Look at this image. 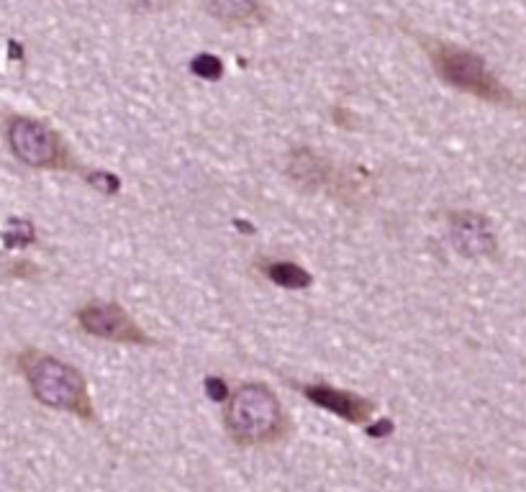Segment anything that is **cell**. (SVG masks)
<instances>
[{
  "label": "cell",
  "instance_id": "obj_1",
  "mask_svg": "<svg viewBox=\"0 0 526 492\" xmlns=\"http://www.w3.org/2000/svg\"><path fill=\"white\" fill-rule=\"evenodd\" d=\"M18 367L24 372L31 393L39 403L93 421L95 413L93 403H90L88 382L80 375V369L57 357L36 352V349H26L18 354Z\"/></svg>",
  "mask_w": 526,
  "mask_h": 492
},
{
  "label": "cell",
  "instance_id": "obj_2",
  "mask_svg": "<svg viewBox=\"0 0 526 492\" xmlns=\"http://www.w3.org/2000/svg\"><path fill=\"white\" fill-rule=\"evenodd\" d=\"M226 428L231 439L244 446H260L280 441L288 428L278 395L262 382H247L234 390L226 403Z\"/></svg>",
  "mask_w": 526,
  "mask_h": 492
},
{
  "label": "cell",
  "instance_id": "obj_3",
  "mask_svg": "<svg viewBox=\"0 0 526 492\" xmlns=\"http://www.w3.org/2000/svg\"><path fill=\"white\" fill-rule=\"evenodd\" d=\"M426 41H429L426 49H429L434 70L450 88L475 95V98L485 100V103H496V106H519L514 93L493 75L488 62L480 54H475L473 49L457 47V44L439 39Z\"/></svg>",
  "mask_w": 526,
  "mask_h": 492
},
{
  "label": "cell",
  "instance_id": "obj_4",
  "mask_svg": "<svg viewBox=\"0 0 526 492\" xmlns=\"http://www.w3.org/2000/svg\"><path fill=\"white\" fill-rule=\"evenodd\" d=\"M8 147L29 167L36 170H72L75 159L67 152L65 141L57 131L36 118L16 116L8 121Z\"/></svg>",
  "mask_w": 526,
  "mask_h": 492
},
{
  "label": "cell",
  "instance_id": "obj_5",
  "mask_svg": "<svg viewBox=\"0 0 526 492\" xmlns=\"http://www.w3.org/2000/svg\"><path fill=\"white\" fill-rule=\"evenodd\" d=\"M77 323L85 334L95 339L113 341V344L154 346L152 336H147L139 323L116 303H88L77 311Z\"/></svg>",
  "mask_w": 526,
  "mask_h": 492
},
{
  "label": "cell",
  "instance_id": "obj_6",
  "mask_svg": "<svg viewBox=\"0 0 526 492\" xmlns=\"http://www.w3.org/2000/svg\"><path fill=\"white\" fill-rule=\"evenodd\" d=\"M450 239L462 257H496L498 239L493 223L475 211L450 213Z\"/></svg>",
  "mask_w": 526,
  "mask_h": 492
},
{
  "label": "cell",
  "instance_id": "obj_7",
  "mask_svg": "<svg viewBox=\"0 0 526 492\" xmlns=\"http://www.w3.org/2000/svg\"><path fill=\"white\" fill-rule=\"evenodd\" d=\"M301 393L319 408L329 410L334 416L344 418L349 423H365L373 416V400L362 398V395L352 393V390H339L331 385H306L301 387Z\"/></svg>",
  "mask_w": 526,
  "mask_h": 492
},
{
  "label": "cell",
  "instance_id": "obj_8",
  "mask_svg": "<svg viewBox=\"0 0 526 492\" xmlns=\"http://www.w3.org/2000/svg\"><path fill=\"white\" fill-rule=\"evenodd\" d=\"M203 3H206V11L221 24L244 26L265 21L260 0H203Z\"/></svg>",
  "mask_w": 526,
  "mask_h": 492
},
{
  "label": "cell",
  "instance_id": "obj_9",
  "mask_svg": "<svg viewBox=\"0 0 526 492\" xmlns=\"http://www.w3.org/2000/svg\"><path fill=\"white\" fill-rule=\"evenodd\" d=\"M262 272H265L267 280L275 282L278 287H285V290H306L314 282V277L308 275L301 264L288 262V259H267L262 264Z\"/></svg>",
  "mask_w": 526,
  "mask_h": 492
},
{
  "label": "cell",
  "instance_id": "obj_10",
  "mask_svg": "<svg viewBox=\"0 0 526 492\" xmlns=\"http://www.w3.org/2000/svg\"><path fill=\"white\" fill-rule=\"evenodd\" d=\"M290 175L296 177L298 182H306L308 188H316V185H324L329 167L311 149H298L290 159Z\"/></svg>",
  "mask_w": 526,
  "mask_h": 492
},
{
  "label": "cell",
  "instance_id": "obj_11",
  "mask_svg": "<svg viewBox=\"0 0 526 492\" xmlns=\"http://www.w3.org/2000/svg\"><path fill=\"white\" fill-rule=\"evenodd\" d=\"M190 70H193V75L213 82L224 75V62H221L219 57H213V54H198V57L190 62Z\"/></svg>",
  "mask_w": 526,
  "mask_h": 492
},
{
  "label": "cell",
  "instance_id": "obj_12",
  "mask_svg": "<svg viewBox=\"0 0 526 492\" xmlns=\"http://www.w3.org/2000/svg\"><path fill=\"white\" fill-rule=\"evenodd\" d=\"M85 180L90 182V185H93V188H98V190H103V193H108V195H113V193H119V188H121V182H119V177H113L111 172H101V170H90V172H85Z\"/></svg>",
  "mask_w": 526,
  "mask_h": 492
},
{
  "label": "cell",
  "instance_id": "obj_13",
  "mask_svg": "<svg viewBox=\"0 0 526 492\" xmlns=\"http://www.w3.org/2000/svg\"><path fill=\"white\" fill-rule=\"evenodd\" d=\"M29 241H34V229H31V223L13 221L11 226H8V234H6L8 246H26Z\"/></svg>",
  "mask_w": 526,
  "mask_h": 492
},
{
  "label": "cell",
  "instance_id": "obj_14",
  "mask_svg": "<svg viewBox=\"0 0 526 492\" xmlns=\"http://www.w3.org/2000/svg\"><path fill=\"white\" fill-rule=\"evenodd\" d=\"M206 387H208V395H211L213 400H224L226 395H229V390H226V382L221 380V377H208Z\"/></svg>",
  "mask_w": 526,
  "mask_h": 492
}]
</instances>
